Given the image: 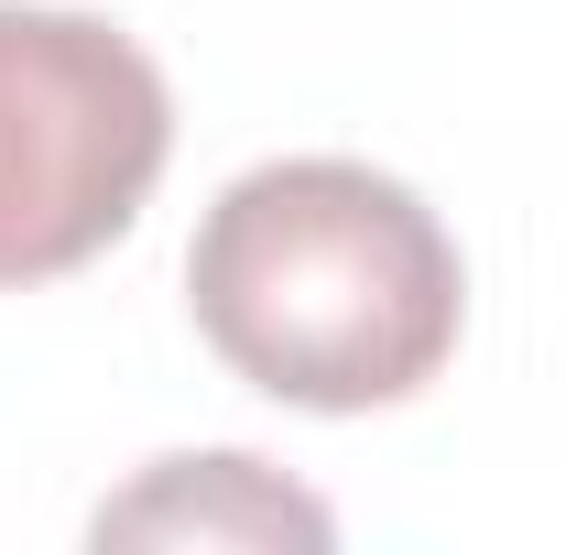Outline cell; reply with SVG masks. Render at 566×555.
<instances>
[{"instance_id": "1", "label": "cell", "mask_w": 566, "mask_h": 555, "mask_svg": "<svg viewBox=\"0 0 566 555\" xmlns=\"http://www.w3.org/2000/svg\"><path fill=\"white\" fill-rule=\"evenodd\" d=\"M197 338L294 415L415 404L458 359L469 273L447 218L349 153L251 164L186 251Z\"/></svg>"}, {"instance_id": "2", "label": "cell", "mask_w": 566, "mask_h": 555, "mask_svg": "<svg viewBox=\"0 0 566 555\" xmlns=\"http://www.w3.org/2000/svg\"><path fill=\"white\" fill-rule=\"evenodd\" d=\"M175 153V87L120 22L0 0V294L98 262Z\"/></svg>"}, {"instance_id": "3", "label": "cell", "mask_w": 566, "mask_h": 555, "mask_svg": "<svg viewBox=\"0 0 566 555\" xmlns=\"http://www.w3.org/2000/svg\"><path fill=\"white\" fill-rule=\"evenodd\" d=\"M98 545H338L327 501L273 480L262 458H164L142 490L98 501Z\"/></svg>"}]
</instances>
